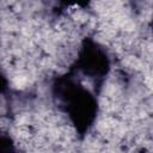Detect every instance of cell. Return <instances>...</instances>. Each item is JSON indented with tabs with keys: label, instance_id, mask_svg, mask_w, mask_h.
Listing matches in <instances>:
<instances>
[{
	"label": "cell",
	"instance_id": "cell-3",
	"mask_svg": "<svg viewBox=\"0 0 153 153\" xmlns=\"http://www.w3.org/2000/svg\"><path fill=\"white\" fill-rule=\"evenodd\" d=\"M0 153H16V147L12 139L0 131Z\"/></svg>",
	"mask_w": 153,
	"mask_h": 153
},
{
	"label": "cell",
	"instance_id": "cell-1",
	"mask_svg": "<svg viewBox=\"0 0 153 153\" xmlns=\"http://www.w3.org/2000/svg\"><path fill=\"white\" fill-rule=\"evenodd\" d=\"M55 91L60 106L68 114L75 130L80 134L87 131L97 114V103L93 96L82 85L69 78H59Z\"/></svg>",
	"mask_w": 153,
	"mask_h": 153
},
{
	"label": "cell",
	"instance_id": "cell-4",
	"mask_svg": "<svg viewBox=\"0 0 153 153\" xmlns=\"http://www.w3.org/2000/svg\"><path fill=\"white\" fill-rule=\"evenodd\" d=\"M5 88H6V79H5V76L2 75L1 71H0V94L4 92Z\"/></svg>",
	"mask_w": 153,
	"mask_h": 153
},
{
	"label": "cell",
	"instance_id": "cell-2",
	"mask_svg": "<svg viewBox=\"0 0 153 153\" xmlns=\"http://www.w3.org/2000/svg\"><path fill=\"white\" fill-rule=\"evenodd\" d=\"M76 69L86 78L99 80L108 74L109 59L106 53L94 42L85 39L76 53Z\"/></svg>",
	"mask_w": 153,
	"mask_h": 153
}]
</instances>
